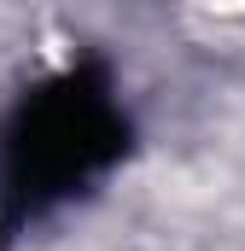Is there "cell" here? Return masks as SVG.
Here are the masks:
<instances>
[{
	"label": "cell",
	"mask_w": 245,
	"mask_h": 251,
	"mask_svg": "<svg viewBox=\"0 0 245 251\" xmlns=\"http://www.w3.org/2000/svg\"><path fill=\"white\" fill-rule=\"evenodd\" d=\"M187 6H198L204 18H245V0H187Z\"/></svg>",
	"instance_id": "6da1fadb"
}]
</instances>
